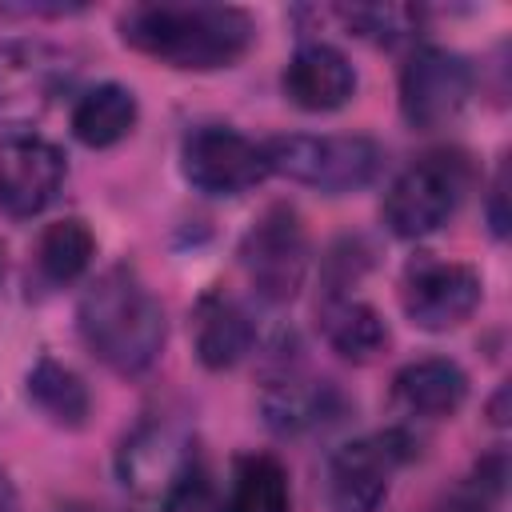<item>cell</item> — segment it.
<instances>
[{
    "mask_svg": "<svg viewBox=\"0 0 512 512\" xmlns=\"http://www.w3.org/2000/svg\"><path fill=\"white\" fill-rule=\"evenodd\" d=\"M76 324H80L88 352L116 376L148 372L160 360L164 336H168L164 308H160L156 292L128 264L100 272L84 288Z\"/></svg>",
    "mask_w": 512,
    "mask_h": 512,
    "instance_id": "7a4b0ae2",
    "label": "cell"
},
{
    "mask_svg": "<svg viewBox=\"0 0 512 512\" xmlns=\"http://www.w3.org/2000/svg\"><path fill=\"white\" fill-rule=\"evenodd\" d=\"M504 200H508V168L500 164L496 168V176H492V188H488V228H492V236L496 240H504L508 236V212H504Z\"/></svg>",
    "mask_w": 512,
    "mask_h": 512,
    "instance_id": "cb8c5ba5",
    "label": "cell"
},
{
    "mask_svg": "<svg viewBox=\"0 0 512 512\" xmlns=\"http://www.w3.org/2000/svg\"><path fill=\"white\" fill-rule=\"evenodd\" d=\"M0 512H20V496H16V488H12L4 468H0Z\"/></svg>",
    "mask_w": 512,
    "mask_h": 512,
    "instance_id": "d4e9b609",
    "label": "cell"
},
{
    "mask_svg": "<svg viewBox=\"0 0 512 512\" xmlns=\"http://www.w3.org/2000/svg\"><path fill=\"white\" fill-rule=\"evenodd\" d=\"M120 40L180 72L232 68L256 40V24L236 4H132L120 16Z\"/></svg>",
    "mask_w": 512,
    "mask_h": 512,
    "instance_id": "6da1fadb",
    "label": "cell"
},
{
    "mask_svg": "<svg viewBox=\"0 0 512 512\" xmlns=\"http://www.w3.org/2000/svg\"><path fill=\"white\" fill-rule=\"evenodd\" d=\"M264 160L268 172L328 192V196H344V192H360L368 188L380 168H384V148L372 136H352V132H288V136H272L264 140Z\"/></svg>",
    "mask_w": 512,
    "mask_h": 512,
    "instance_id": "3957f363",
    "label": "cell"
},
{
    "mask_svg": "<svg viewBox=\"0 0 512 512\" xmlns=\"http://www.w3.org/2000/svg\"><path fill=\"white\" fill-rule=\"evenodd\" d=\"M76 56L40 36L0 44V128L28 136L76 80Z\"/></svg>",
    "mask_w": 512,
    "mask_h": 512,
    "instance_id": "5b68a950",
    "label": "cell"
},
{
    "mask_svg": "<svg viewBox=\"0 0 512 512\" xmlns=\"http://www.w3.org/2000/svg\"><path fill=\"white\" fill-rule=\"evenodd\" d=\"M192 344H196V360L208 372H224L252 352L256 324L244 312V304L232 300L228 292H204L192 308Z\"/></svg>",
    "mask_w": 512,
    "mask_h": 512,
    "instance_id": "5bb4252c",
    "label": "cell"
},
{
    "mask_svg": "<svg viewBox=\"0 0 512 512\" xmlns=\"http://www.w3.org/2000/svg\"><path fill=\"white\" fill-rule=\"evenodd\" d=\"M416 456V440L404 428L348 440L328 460V504L336 512H376L388 500L392 476Z\"/></svg>",
    "mask_w": 512,
    "mask_h": 512,
    "instance_id": "52a82bcc",
    "label": "cell"
},
{
    "mask_svg": "<svg viewBox=\"0 0 512 512\" xmlns=\"http://www.w3.org/2000/svg\"><path fill=\"white\" fill-rule=\"evenodd\" d=\"M336 16L344 20L348 32L372 44H396L420 28V8L408 4H352V8H336Z\"/></svg>",
    "mask_w": 512,
    "mask_h": 512,
    "instance_id": "7402d4cb",
    "label": "cell"
},
{
    "mask_svg": "<svg viewBox=\"0 0 512 512\" xmlns=\"http://www.w3.org/2000/svg\"><path fill=\"white\" fill-rule=\"evenodd\" d=\"M68 164L52 140L40 136H12L0 144V208L8 216H36L44 212L64 188Z\"/></svg>",
    "mask_w": 512,
    "mask_h": 512,
    "instance_id": "7c38bea8",
    "label": "cell"
},
{
    "mask_svg": "<svg viewBox=\"0 0 512 512\" xmlns=\"http://www.w3.org/2000/svg\"><path fill=\"white\" fill-rule=\"evenodd\" d=\"M472 88H476V72L460 52L424 44L400 68V112L412 128L432 132L464 112Z\"/></svg>",
    "mask_w": 512,
    "mask_h": 512,
    "instance_id": "ba28073f",
    "label": "cell"
},
{
    "mask_svg": "<svg viewBox=\"0 0 512 512\" xmlns=\"http://www.w3.org/2000/svg\"><path fill=\"white\" fill-rule=\"evenodd\" d=\"M472 184V164L456 148L416 156L384 192V224L400 240H420L444 228Z\"/></svg>",
    "mask_w": 512,
    "mask_h": 512,
    "instance_id": "277c9868",
    "label": "cell"
},
{
    "mask_svg": "<svg viewBox=\"0 0 512 512\" xmlns=\"http://www.w3.org/2000/svg\"><path fill=\"white\" fill-rule=\"evenodd\" d=\"M280 84L288 104H296L300 112H336L356 96V68L340 48L308 40L284 64Z\"/></svg>",
    "mask_w": 512,
    "mask_h": 512,
    "instance_id": "4fadbf2b",
    "label": "cell"
},
{
    "mask_svg": "<svg viewBox=\"0 0 512 512\" xmlns=\"http://www.w3.org/2000/svg\"><path fill=\"white\" fill-rule=\"evenodd\" d=\"M484 300V280L472 264L460 260H416L404 272L400 304L404 316L424 332L460 328Z\"/></svg>",
    "mask_w": 512,
    "mask_h": 512,
    "instance_id": "30bf717a",
    "label": "cell"
},
{
    "mask_svg": "<svg viewBox=\"0 0 512 512\" xmlns=\"http://www.w3.org/2000/svg\"><path fill=\"white\" fill-rule=\"evenodd\" d=\"M160 512H224V492L216 488L212 472L204 468V460H196L164 496H160Z\"/></svg>",
    "mask_w": 512,
    "mask_h": 512,
    "instance_id": "603a6c76",
    "label": "cell"
},
{
    "mask_svg": "<svg viewBox=\"0 0 512 512\" xmlns=\"http://www.w3.org/2000/svg\"><path fill=\"white\" fill-rule=\"evenodd\" d=\"M196 460H200L196 440L180 424L144 420L132 436H124L120 456H116V472H120L124 488L160 500Z\"/></svg>",
    "mask_w": 512,
    "mask_h": 512,
    "instance_id": "8fae6325",
    "label": "cell"
},
{
    "mask_svg": "<svg viewBox=\"0 0 512 512\" xmlns=\"http://www.w3.org/2000/svg\"><path fill=\"white\" fill-rule=\"evenodd\" d=\"M260 412L272 432L300 436V432H312V428L336 420L340 396L328 380H312V376L288 368L276 380H268V388L260 392Z\"/></svg>",
    "mask_w": 512,
    "mask_h": 512,
    "instance_id": "2e32d148",
    "label": "cell"
},
{
    "mask_svg": "<svg viewBox=\"0 0 512 512\" xmlns=\"http://www.w3.org/2000/svg\"><path fill=\"white\" fill-rule=\"evenodd\" d=\"M180 172L204 196H240L268 176L264 144L228 124H200L180 140Z\"/></svg>",
    "mask_w": 512,
    "mask_h": 512,
    "instance_id": "9c48e42d",
    "label": "cell"
},
{
    "mask_svg": "<svg viewBox=\"0 0 512 512\" xmlns=\"http://www.w3.org/2000/svg\"><path fill=\"white\" fill-rule=\"evenodd\" d=\"M240 268L260 300L288 304L308 276V232L300 212L288 204L264 208L240 240Z\"/></svg>",
    "mask_w": 512,
    "mask_h": 512,
    "instance_id": "8992f818",
    "label": "cell"
},
{
    "mask_svg": "<svg viewBox=\"0 0 512 512\" xmlns=\"http://www.w3.org/2000/svg\"><path fill=\"white\" fill-rule=\"evenodd\" d=\"M24 392L36 404V412L44 420H52L56 428H84L88 416H92V392H88V384L68 364H60L52 356H40L28 368Z\"/></svg>",
    "mask_w": 512,
    "mask_h": 512,
    "instance_id": "d6986e66",
    "label": "cell"
},
{
    "mask_svg": "<svg viewBox=\"0 0 512 512\" xmlns=\"http://www.w3.org/2000/svg\"><path fill=\"white\" fill-rule=\"evenodd\" d=\"M320 332L332 352H340L352 364H372L388 348V324L384 316L348 292H328L320 304Z\"/></svg>",
    "mask_w": 512,
    "mask_h": 512,
    "instance_id": "e0dca14e",
    "label": "cell"
},
{
    "mask_svg": "<svg viewBox=\"0 0 512 512\" xmlns=\"http://www.w3.org/2000/svg\"><path fill=\"white\" fill-rule=\"evenodd\" d=\"M136 120H140L136 92L116 84V80H104V84L88 88L72 104V136L88 148H112V144L128 140Z\"/></svg>",
    "mask_w": 512,
    "mask_h": 512,
    "instance_id": "ac0fdd59",
    "label": "cell"
},
{
    "mask_svg": "<svg viewBox=\"0 0 512 512\" xmlns=\"http://www.w3.org/2000/svg\"><path fill=\"white\" fill-rule=\"evenodd\" d=\"M468 400V376L456 360L444 356H424L404 364L392 376V404L396 412L412 420H444L456 416Z\"/></svg>",
    "mask_w": 512,
    "mask_h": 512,
    "instance_id": "9a60e30c",
    "label": "cell"
},
{
    "mask_svg": "<svg viewBox=\"0 0 512 512\" xmlns=\"http://www.w3.org/2000/svg\"><path fill=\"white\" fill-rule=\"evenodd\" d=\"M96 236L80 216L52 220L36 240V268L48 284H72L92 268Z\"/></svg>",
    "mask_w": 512,
    "mask_h": 512,
    "instance_id": "44dd1931",
    "label": "cell"
},
{
    "mask_svg": "<svg viewBox=\"0 0 512 512\" xmlns=\"http://www.w3.org/2000/svg\"><path fill=\"white\" fill-rule=\"evenodd\" d=\"M0 280H4V244H0Z\"/></svg>",
    "mask_w": 512,
    "mask_h": 512,
    "instance_id": "484cf974",
    "label": "cell"
},
{
    "mask_svg": "<svg viewBox=\"0 0 512 512\" xmlns=\"http://www.w3.org/2000/svg\"><path fill=\"white\" fill-rule=\"evenodd\" d=\"M224 512H292L288 468L272 452L236 456L224 492Z\"/></svg>",
    "mask_w": 512,
    "mask_h": 512,
    "instance_id": "ffe728a7",
    "label": "cell"
}]
</instances>
